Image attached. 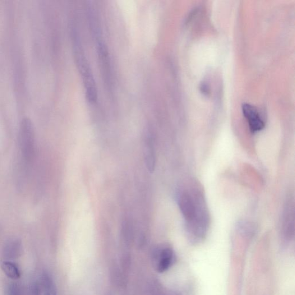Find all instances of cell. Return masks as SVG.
<instances>
[{
  "label": "cell",
  "instance_id": "6da1fadb",
  "mask_svg": "<svg viewBox=\"0 0 295 295\" xmlns=\"http://www.w3.org/2000/svg\"><path fill=\"white\" fill-rule=\"evenodd\" d=\"M180 210L186 221L188 233L194 240L205 236L209 225L206 203L199 188L187 187L178 196Z\"/></svg>",
  "mask_w": 295,
  "mask_h": 295
},
{
  "label": "cell",
  "instance_id": "7a4b0ae2",
  "mask_svg": "<svg viewBox=\"0 0 295 295\" xmlns=\"http://www.w3.org/2000/svg\"><path fill=\"white\" fill-rule=\"evenodd\" d=\"M22 158L26 164H30L35 155V135L33 123L29 118H24L20 124L18 134Z\"/></svg>",
  "mask_w": 295,
  "mask_h": 295
},
{
  "label": "cell",
  "instance_id": "3957f363",
  "mask_svg": "<svg viewBox=\"0 0 295 295\" xmlns=\"http://www.w3.org/2000/svg\"><path fill=\"white\" fill-rule=\"evenodd\" d=\"M74 52H75L78 70L82 76L83 83H84L87 98L90 103H94L98 98L96 82L89 64L80 47V45L77 44V41H76Z\"/></svg>",
  "mask_w": 295,
  "mask_h": 295
},
{
  "label": "cell",
  "instance_id": "277c9868",
  "mask_svg": "<svg viewBox=\"0 0 295 295\" xmlns=\"http://www.w3.org/2000/svg\"><path fill=\"white\" fill-rule=\"evenodd\" d=\"M242 112L251 132H259L264 128L265 123L264 119L262 118L259 112L255 106L244 103L242 105Z\"/></svg>",
  "mask_w": 295,
  "mask_h": 295
},
{
  "label": "cell",
  "instance_id": "5b68a950",
  "mask_svg": "<svg viewBox=\"0 0 295 295\" xmlns=\"http://www.w3.org/2000/svg\"><path fill=\"white\" fill-rule=\"evenodd\" d=\"M23 245L20 239L12 238L9 239L4 246L3 250V256L5 261H11L17 259L22 254Z\"/></svg>",
  "mask_w": 295,
  "mask_h": 295
},
{
  "label": "cell",
  "instance_id": "8992f818",
  "mask_svg": "<svg viewBox=\"0 0 295 295\" xmlns=\"http://www.w3.org/2000/svg\"><path fill=\"white\" fill-rule=\"evenodd\" d=\"M159 258L158 264V271L159 272H164L167 270L173 262V251L170 248H164L160 253Z\"/></svg>",
  "mask_w": 295,
  "mask_h": 295
},
{
  "label": "cell",
  "instance_id": "52a82bcc",
  "mask_svg": "<svg viewBox=\"0 0 295 295\" xmlns=\"http://www.w3.org/2000/svg\"><path fill=\"white\" fill-rule=\"evenodd\" d=\"M1 267L4 273L9 279L16 280L20 278V271L15 263L11 261H4L2 262Z\"/></svg>",
  "mask_w": 295,
  "mask_h": 295
},
{
  "label": "cell",
  "instance_id": "ba28073f",
  "mask_svg": "<svg viewBox=\"0 0 295 295\" xmlns=\"http://www.w3.org/2000/svg\"><path fill=\"white\" fill-rule=\"evenodd\" d=\"M40 285L41 291L44 295H56L53 281L48 274L45 273L41 276Z\"/></svg>",
  "mask_w": 295,
  "mask_h": 295
},
{
  "label": "cell",
  "instance_id": "9c48e42d",
  "mask_svg": "<svg viewBox=\"0 0 295 295\" xmlns=\"http://www.w3.org/2000/svg\"><path fill=\"white\" fill-rule=\"evenodd\" d=\"M147 146L146 148V162L147 164L148 168L149 169L151 172H152L154 170L155 159V155L154 153V149L152 148V143H146Z\"/></svg>",
  "mask_w": 295,
  "mask_h": 295
},
{
  "label": "cell",
  "instance_id": "30bf717a",
  "mask_svg": "<svg viewBox=\"0 0 295 295\" xmlns=\"http://www.w3.org/2000/svg\"><path fill=\"white\" fill-rule=\"evenodd\" d=\"M5 295H22L20 285L16 283L8 284L5 289Z\"/></svg>",
  "mask_w": 295,
  "mask_h": 295
}]
</instances>
